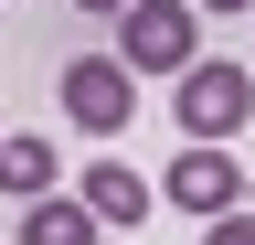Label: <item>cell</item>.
<instances>
[{"mask_svg": "<svg viewBox=\"0 0 255 245\" xmlns=\"http://www.w3.org/2000/svg\"><path fill=\"white\" fill-rule=\"evenodd\" d=\"M117 64L128 75H191L202 64V11H191V0H128L117 11Z\"/></svg>", "mask_w": 255, "mask_h": 245, "instance_id": "cell-1", "label": "cell"}, {"mask_svg": "<svg viewBox=\"0 0 255 245\" xmlns=\"http://www.w3.org/2000/svg\"><path fill=\"white\" fill-rule=\"evenodd\" d=\"M245 117H255V75H245V64H223V53H213V64L181 75V139H191V149H223Z\"/></svg>", "mask_w": 255, "mask_h": 245, "instance_id": "cell-2", "label": "cell"}, {"mask_svg": "<svg viewBox=\"0 0 255 245\" xmlns=\"http://www.w3.org/2000/svg\"><path fill=\"white\" fill-rule=\"evenodd\" d=\"M64 117H75L85 139H128V117H138V75H128L117 53H75V64H64Z\"/></svg>", "mask_w": 255, "mask_h": 245, "instance_id": "cell-3", "label": "cell"}, {"mask_svg": "<svg viewBox=\"0 0 255 245\" xmlns=\"http://www.w3.org/2000/svg\"><path fill=\"white\" fill-rule=\"evenodd\" d=\"M181 213H245V160H223V149H191V160H170V181H159Z\"/></svg>", "mask_w": 255, "mask_h": 245, "instance_id": "cell-4", "label": "cell"}, {"mask_svg": "<svg viewBox=\"0 0 255 245\" xmlns=\"http://www.w3.org/2000/svg\"><path fill=\"white\" fill-rule=\"evenodd\" d=\"M75 203L96 213V224H128V235L149 224V181L128 171V160H85V192H75Z\"/></svg>", "mask_w": 255, "mask_h": 245, "instance_id": "cell-5", "label": "cell"}, {"mask_svg": "<svg viewBox=\"0 0 255 245\" xmlns=\"http://www.w3.org/2000/svg\"><path fill=\"white\" fill-rule=\"evenodd\" d=\"M107 224L75 203V192H43V203H21V245H96Z\"/></svg>", "mask_w": 255, "mask_h": 245, "instance_id": "cell-6", "label": "cell"}, {"mask_svg": "<svg viewBox=\"0 0 255 245\" xmlns=\"http://www.w3.org/2000/svg\"><path fill=\"white\" fill-rule=\"evenodd\" d=\"M0 192H11V203H43L53 192V149L43 139H0Z\"/></svg>", "mask_w": 255, "mask_h": 245, "instance_id": "cell-7", "label": "cell"}, {"mask_svg": "<svg viewBox=\"0 0 255 245\" xmlns=\"http://www.w3.org/2000/svg\"><path fill=\"white\" fill-rule=\"evenodd\" d=\"M202 245H255V213H213V224H202Z\"/></svg>", "mask_w": 255, "mask_h": 245, "instance_id": "cell-8", "label": "cell"}, {"mask_svg": "<svg viewBox=\"0 0 255 245\" xmlns=\"http://www.w3.org/2000/svg\"><path fill=\"white\" fill-rule=\"evenodd\" d=\"M75 11H96V21H117V11H128V0H75Z\"/></svg>", "mask_w": 255, "mask_h": 245, "instance_id": "cell-9", "label": "cell"}, {"mask_svg": "<svg viewBox=\"0 0 255 245\" xmlns=\"http://www.w3.org/2000/svg\"><path fill=\"white\" fill-rule=\"evenodd\" d=\"M191 11H245V0H191Z\"/></svg>", "mask_w": 255, "mask_h": 245, "instance_id": "cell-10", "label": "cell"}]
</instances>
